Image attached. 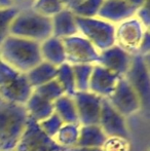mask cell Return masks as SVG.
I'll list each match as a JSON object with an SVG mask.
<instances>
[{
	"label": "cell",
	"mask_w": 150,
	"mask_h": 151,
	"mask_svg": "<svg viewBox=\"0 0 150 151\" xmlns=\"http://www.w3.org/2000/svg\"><path fill=\"white\" fill-rule=\"evenodd\" d=\"M0 58L6 65L25 74L42 62L39 43L12 35L0 45Z\"/></svg>",
	"instance_id": "obj_1"
},
{
	"label": "cell",
	"mask_w": 150,
	"mask_h": 151,
	"mask_svg": "<svg viewBox=\"0 0 150 151\" xmlns=\"http://www.w3.org/2000/svg\"><path fill=\"white\" fill-rule=\"evenodd\" d=\"M28 114L24 105L0 101V148L14 150L26 129Z\"/></svg>",
	"instance_id": "obj_2"
},
{
	"label": "cell",
	"mask_w": 150,
	"mask_h": 151,
	"mask_svg": "<svg viewBox=\"0 0 150 151\" xmlns=\"http://www.w3.org/2000/svg\"><path fill=\"white\" fill-rule=\"evenodd\" d=\"M9 34L40 44L52 36V18L42 16L33 9L18 12L10 25Z\"/></svg>",
	"instance_id": "obj_3"
},
{
	"label": "cell",
	"mask_w": 150,
	"mask_h": 151,
	"mask_svg": "<svg viewBox=\"0 0 150 151\" xmlns=\"http://www.w3.org/2000/svg\"><path fill=\"white\" fill-rule=\"evenodd\" d=\"M32 91L26 74L0 62V99L2 101L25 105Z\"/></svg>",
	"instance_id": "obj_4"
},
{
	"label": "cell",
	"mask_w": 150,
	"mask_h": 151,
	"mask_svg": "<svg viewBox=\"0 0 150 151\" xmlns=\"http://www.w3.org/2000/svg\"><path fill=\"white\" fill-rule=\"evenodd\" d=\"M78 34L95 46L99 52L115 45V25L99 18L75 17Z\"/></svg>",
	"instance_id": "obj_5"
},
{
	"label": "cell",
	"mask_w": 150,
	"mask_h": 151,
	"mask_svg": "<svg viewBox=\"0 0 150 151\" xmlns=\"http://www.w3.org/2000/svg\"><path fill=\"white\" fill-rule=\"evenodd\" d=\"M124 78L139 96L142 107H147L149 105L150 96L149 56H142L140 54L133 55L130 68Z\"/></svg>",
	"instance_id": "obj_6"
},
{
	"label": "cell",
	"mask_w": 150,
	"mask_h": 151,
	"mask_svg": "<svg viewBox=\"0 0 150 151\" xmlns=\"http://www.w3.org/2000/svg\"><path fill=\"white\" fill-rule=\"evenodd\" d=\"M146 31H148V29L145 28L136 17H132L115 25V45L119 46L132 56L138 54Z\"/></svg>",
	"instance_id": "obj_7"
},
{
	"label": "cell",
	"mask_w": 150,
	"mask_h": 151,
	"mask_svg": "<svg viewBox=\"0 0 150 151\" xmlns=\"http://www.w3.org/2000/svg\"><path fill=\"white\" fill-rule=\"evenodd\" d=\"M16 151H64L60 145L56 143L52 138L41 131L37 122L34 120L28 119L26 129L22 134Z\"/></svg>",
	"instance_id": "obj_8"
},
{
	"label": "cell",
	"mask_w": 150,
	"mask_h": 151,
	"mask_svg": "<svg viewBox=\"0 0 150 151\" xmlns=\"http://www.w3.org/2000/svg\"><path fill=\"white\" fill-rule=\"evenodd\" d=\"M62 41L65 48L66 63L70 65H96L98 63L100 52L81 35L77 34L62 39Z\"/></svg>",
	"instance_id": "obj_9"
},
{
	"label": "cell",
	"mask_w": 150,
	"mask_h": 151,
	"mask_svg": "<svg viewBox=\"0 0 150 151\" xmlns=\"http://www.w3.org/2000/svg\"><path fill=\"white\" fill-rule=\"evenodd\" d=\"M107 100L114 109L126 118L136 114L142 108L139 96L124 77L119 78L115 90Z\"/></svg>",
	"instance_id": "obj_10"
},
{
	"label": "cell",
	"mask_w": 150,
	"mask_h": 151,
	"mask_svg": "<svg viewBox=\"0 0 150 151\" xmlns=\"http://www.w3.org/2000/svg\"><path fill=\"white\" fill-rule=\"evenodd\" d=\"M73 100L80 125L99 124L103 98L88 91H76Z\"/></svg>",
	"instance_id": "obj_11"
},
{
	"label": "cell",
	"mask_w": 150,
	"mask_h": 151,
	"mask_svg": "<svg viewBox=\"0 0 150 151\" xmlns=\"http://www.w3.org/2000/svg\"><path fill=\"white\" fill-rule=\"evenodd\" d=\"M99 125L108 138H121L126 140L130 138L126 118L116 111L107 99H103Z\"/></svg>",
	"instance_id": "obj_12"
},
{
	"label": "cell",
	"mask_w": 150,
	"mask_h": 151,
	"mask_svg": "<svg viewBox=\"0 0 150 151\" xmlns=\"http://www.w3.org/2000/svg\"><path fill=\"white\" fill-rule=\"evenodd\" d=\"M131 61L132 55L128 54L119 46L113 45L100 52L97 64L119 77H124L130 68Z\"/></svg>",
	"instance_id": "obj_13"
},
{
	"label": "cell",
	"mask_w": 150,
	"mask_h": 151,
	"mask_svg": "<svg viewBox=\"0 0 150 151\" xmlns=\"http://www.w3.org/2000/svg\"><path fill=\"white\" fill-rule=\"evenodd\" d=\"M119 78L116 74L96 64L90 75L88 91L103 99H107L115 90Z\"/></svg>",
	"instance_id": "obj_14"
},
{
	"label": "cell",
	"mask_w": 150,
	"mask_h": 151,
	"mask_svg": "<svg viewBox=\"0 0 150 151\" xmlns=\"http://www.w3.org/2000/svg\"><path fill=\"white\" fill-rule=\"evenodd\" d=\"M137 8L126 0H104L97 18L117 25L135 16Z\"/></svg>",
	"instance_id": "obj_15"
},
{
	"label": "cell",
	"mask_w": 150,
	"mask_h": 151,
	"mask_svg": "<svg viewBox=\"0 0 150 151\" xmlns=\"http://www.w3.org/2000/svg\"><path fill=\"white\" fill-rule=\"evenodd\" d=\"M52 36L59 39L71 37L78 34L75 16L70 9L64 8L52 18Z\"/></svg>",
	"instance_id": "obj_16"
},
{
	"label": "cell",
	"mask_w": 150,
	"mask_h": 151,
	"mask_svg": "<svg viewBox=\"0 0 150 151\" xmlns=\"http://www.w3.org/2000/svg\"><path fill=\"white\" fill-rule=\"evenodd\" d=\"M40 55L43 62L59 67L66 63V55L62 39L50 36L39 44Z\"/></svg>",
	"instance_id": "obj_17"
},
{
	"label": "cell",
	"mask_w": 150,
	"mask_h": 151,
	"mask_svg": "<svg viewBox=\"0 0 150 151\" xmlns=\"http://www.w3.org/2000/svg\"><path fill=\"white\" fill-rule=\"evenodd\" d=\"M24 106L26 108L28 117L37 123L54 113V103L41 98L34 91H32L30 98Z\"/></svg>",
	"instance_id": "obj_18"
},
{
	"label": "cell",
	"mask_w": 150,
	"mask_h": 151,
	"mask_svg": "<svg viewBox=\"0 0 150 151\" xmlns=\"http://www.w3.org/2000/svg\"><path fill=\"white\" fill-rule=\"evenodd\" d=\"M108 137L99 124L80 125L79 136L76 146L90 148H102Z\"/></svg>",
	"instance_id": "obj_19"
},
{
	"label": "cell",
	"mask_w": 150,
	"mask_h": 151,
	"mask_svg": "<svg viewBox=\"0 0 150 151\" xmlns=\"http://www.w3.org/2000/svg\"><path fill=\"white\" fill-rule=\"evenodd\" d=\"M57 69L58 67L52 65V64H48L43 61L40 62L38 65L33 67L26 73L29 84L34 90L38 86H43V84L56 79Z\"/></svg>",
	"instance_id": "obj_20"
},
{
	"label": "cell",
	"mask_w": 150,
	"mask_h": 151,
	"mask_svg": "<svg viewBox=\"0 0 150 151\" xmlns=\"http://www.w3.org/2000/svg\"><path fill=\"white\" fill-rule=\"evenodd\" d=\"M54 112L64 123H79L74 100L72 97L63 95L54 102Z\"/></svg>",
	"instance_id": "obj_21"
},
{
	"label": "cell",
	"mask_w": 150,
	"mask_h": 151,
	"mask_svg": "<svg viewBox=\"0 0 150 151\" xmlns=\"http://www.w3.org/2000/svg\"><path fill=\"white\" fill-rule=\"evenodd\" d=\"M79 129V123H64L55 136L54 140L58 145H60L64 149L74 147L77 143Z\"/></svg>",
	"instance_id": "obj_22"
},
{
	"label": "cell",
	"mask_w": 150,
	"mask_h": 151,
	"mask_svg": "<svg viewBox=\"0 0 150 151\" xmlns=\"http://www.w3.org/2000/svg\"><path fill=\"white\" fill-rule=\"evenodd\" d=\"M56 80L63 88L65 95L70 96V97H73L75 95L76 86L72 65L68 63H64L61 66H59L57 69Z\"/></svg>",
	"instance_id": "obj_23"
},
{
	"label": "cell",
	"mask_w": 150,
	"mask_h": 151,
	"mask_svg": "<svg viewBox=\"0 0 150 151\" xmlns=\"http://www.w3.org/2000/svg\"><path fill=\"white\" fill-rule=\"evenodd\" d=\"M94 65L82 64V65H72L73 74L75 79L76 91H88Z\"/></svg>",
	"instance_id": "obj_24"
},
{
	"label": "cell",
	"mask_w": 150,
	"mask_h": 151,
	"mask_svg": "<svg viewBox=\"0 0 150 151\" xmlns=\"http://www.w3.org/2000/svg\"><path fill=\"white\" fill-rule=\"evenodd\" d=\"M104 0H83L74 8L70 9L75 17L79 18H96Z\"/></svg>",
	"instance_id": "obj_25"
},
{
	"label": "cell",
	"mask_w": 150,
	"mask_h": 151,
	"mask_svg": "<svg viewBox=\"0 0 150 151\" xmlns=\"http://www.w3.org/2000/svg\"><path fill=\"white\" fill-rule=\"evenodd\" d=\"M65 8L61 0H36L32 9L47 18H52Z\"/></svg>",
	"instance_id": "obj_26"
},
{
	"label": "cell",
	"mask_w": 150,
	"mask_h": 151,
	"mask_svg": "<svg viewBox=\"0 0 150 151\" xmlns=\"http://www.w3.org/2000/svg\"><path fill=\"white\" fill-rule=\"evenodd\" d=\"M34 93H36L37 95H39L41 98L47 100L50 102L54 103L57 99H59L60 97H62L64 93V91L61 88V86L59 84V82L56 79L52 80V81L47 82V83L40 86L38 88L33 90Z\"/></svg>",
	"instance_id": "obj_27"
},
{
	"label": "cell",
	"mask_w": 150,
	"mask_h": 151,
	"mask_svg": "<svg viewBox=\"0 0 150 151\" xmlns=\"http://www.w3.org/2000/svg\"><path fill=\"white\" fill-rule=\"evenodd\" d=\"M17 14L18 10L14 7L0 9V45L10 35V25Z\"/></svg>",
	"instance_id": "obj_28"
},
{
	"label": "cell",
	"mask_w": 150,
	"mask_h": 151,
	"mask_svg": "<svg viewBox=\"0 0 150 151\" xmlns=\"http://www.w3.org/2000/svg\"><path fill=\"white\" fill-rule=\"evenodd\" d=\"M63 124H64V122L61 120V118L55 112L44 120L38 122V125L41 129V131L52 139L55 138V136L57 135V133L62 127Z\"/></svg>",
	"instance_id": "obj_29"
},
{
	"label": "cell",
	"mask_w": 150,
	"mask_h": 151,
	"mask_svg": "<svg viewBox=\"0 0 150 151\" xmlns=\"http://www.w3.org/2000/svg\"><path fill=\"white\" fill-rule=\"evenodd\" d=\"M102 149L103 151H128L130 143L128 140L121 138H108Z\"/></svg>",
	"instance_id": "obj_30"
},
{
	"label": "cell",
	"mask_w": 150,
	"mask_h": 151,
	"mask_svg": "<svg viewBox=\"0 0 150 151\" xmlns=\"http://www.w3.org/2000/svg\"><path fill=\"white\" fill-rule=\"evenodd\" d=\"M135 17L143 24V26L149 30V23H150V2L145 3L143 6L138 8L135 14Z\"/></svg>",
	"instance_id": "obj_31"
},
{
	"label": "cell",
	"mask_w": 150,
	"mask_h": 151,
	"mask_svg": "<svg viewBox=\"0 0 150 151\" xmlns=\"http://www.w3.org/2000/svg\"><path fill=\"white\" fill-rule=\"evenodd\" d=\"M36 0H11L12 7L18 12L32 9Z\"/></svg>",
	"instance_id": "obj_32"
},
{
	"label": "cell",
	"mask_w": 150,
	"mask_h": 151,
	"mask_svg": "<svg viewBox=\"0 0 150 151\" xmlns=\"http://www.w3.org/2000/svg\"><path fill=\"white\" fill-rule=\"evenodd\" d=\"M138 54L142 56H150V38H149V30L146 31L144 37L142 39V42L139 47Z\"/></svg>",
	"instance_id": "obj_33"
},
{
	"label": "cell",
	"mask_w": 150,
	"mask_h": 151,
	"mask_svg": "<svg viewBox=\"0 0 150 151\" xmlns=\"http://www.w3.org/2000/svg\"><path fill=\"white\" fill-rule=\"evenodd\" d=\"M82 1H83V0H61L63 5L65 6V8H68V9L74 8L77 4H79L80 2H82Z\"/></svg>",
	"instance_id": "obj_34"
},
{
	"label": "cell",
	"mask_w": 150,
	"mask_h": 151,
	"mask_svg": "<svg viewBox=\"0 0 150 151\" xmlns=\"http://www.w3.org/2000/svg\"><path fill=\"white\" fill-rule=\"evenodd\" d=\"M64 151H103L102 148H90V147H79V146H74V147L67 148Z\"/></svg>",
	"instance_id": "obj_35"
},
{
	"label": "cell",
	"mask_w": 150,
	"mask_h": 151,
	"mask_svg": "<svg viewBox=\"0 0 150 151\" xmlns=\"http://www.w3.org/2000/svg\"><path fill=\"white\" fill-rule=\"evenodd\" d=\"M126 1H128L132 6H134V7H136L137 9H138V8H140L141 6L144 5L145 3L149 2V0H126Z\"/></svg>",
	"instance_id": "obj_36"
},
{
	"label": "cell",
	"mask_w": 150,
	"mask_h": 151,
	"mask_svg": "<svg viewBox=\"0 0 150 151\" xmlns=\"http://www.w3.org/2000/svg\"><path fill=\"white\" fill-rule=\"evenodd\" d=\"M11 7V0H0V9H6V8Z\"/></svg>",
	"instance_id": "obj_37"
},
{
	"label": "cell",
	"mask_w": 150,
	"mask_h": 151,
	"mask_svg": "<svg viewBox=\"0 0 150 151\" xmlns=\"http://www.w3.org/2000/svg\"><path fill=\"white\" fill-rule=\"evenodd\" d=\"M7 151H16V150H14H14H7Z\"/></svg>",
	"instance_id": "obj_38"
},
{
	"label": "cell",
	"mask_w": 150,
	"mask_h": 151,
	"mask_svg": "<svg viewBox=\"0 0 150 151\" xmlns=\"http://www.w3.org/2000/svg\"><path fill=\"white\" fill-rule=\"evenodd\" d=\"M0 62H1V58H0Z\"/></svg>",
	"instance_id": "obj_39"
},
{
	"label": "cell",
	"mask_w": 150,
	"mask_h": 151,
	"mask_svg": "<svg viewBox=\"0 0 150 151\" xmlns=\"http://www.w3.org/2000/svg\"><path fill=\"white\" fill-rule=\"evenodd\" d=\"M0 151H1V148H0Z\"/></svg>",
	"instance_id": "obj_40"
},
{
	"label": "cell",
	"mask_w": 150,
	"mask_h": 151,
	"mask_svg": "<svg viewBox=\"0 0 150 151\" xmlns=\"http://www.w3.org/2000/svg\"><path fill=\"white\" fill-rule=\"evenodd\" d=\"M0 101H1V99H0Z\"/></svg>",
	"instance_id": "obj_41"
}]
</instances>
